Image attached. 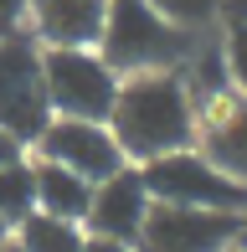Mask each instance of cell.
<instances>
[{"instance_id":"6da1fadb","label":"cell","mask_w":247,"mask_h":252,"mask_svg":"<svg viewBox=\"0 0 247 252\" xmlns=\"http://www.w3.org/2000/svg\"><path fill=\"white\" fill-rule=\"evenodd\" d=\"M196 98L181 72H134L119 83L108 129L129 165H150L160 155L196 150Z\"/></svg>"},{"instance_id":"7a4b0ae2","label":"cell","mask_w":247,"mask_h":252,"mask_svg":"<svg viewBox=\"0 0 247 252\" xmlns=\"http://www.w3.org/2000/svg\"><path fill=\"white\" fill-rule=\"evenodd\" d=\"M98 57L114 67L119 77L134 72H175L190 57V31L170 26L150 0H108Z\"/></svg>"},{"instance_id":"3957f363","label":"cell","mask_w":247,"mask_h":252,"mask_svg":"<svg viewBox=\"0 0 247 252\" xmlns=\"http://www.w3.org/2000/svg\"><path fill=\"white\" fill-rule=\"evenodd\" d=\"M41 83H47L52 119H93V124H108L124 77L93 47H41Z\"/></svg>"},{"instance_id":"277c9868","label":"cell","mask_w":247,"mask_h":252,"mask_svg":"<svg viewBox=\"0 0 247 252\" xmlns=\"http://www.w3.org/2000/svg\"><path fill=\"white\" fill-rule=\"evenodd\" d=\"M144 186H150V201L165 206H201V211H242L247 216V186L216 170L201 150H175L160 155L150 165H139Z\"/></svg>"},{"instance_id":"5b68a950","label":"cell","mask_w":247,"mask_h":252,"mask_svg":"<svg viewBox=\"0 0 247 252\" xmlns=\"http://www.w3.org/2000/svg\"><path fill=\"white\" fill-rule=\"evenodd\" d=\"M47 124H52V103H47V83H41V47L26 31L0 36V129L21 144H36Z\"/></svg>"},{"instance_id":"8992f818","label":"cell","mask_w":247,"mask_h":252,"mask_svg":"<svg viewBox=\"0 0 247 252\" xmlns=\"http://www.w3.org/2000/svg\"><path fill=\"white\" fill-rule=\"evenodd\" d=\"M242 211H201V206H165L150 201L139 232V252H227L242 242Z\"/></svg>"},{"instance_id":"52a82bcc","label":"cell","mask_w":247,"mask_h":252,"mask_svg":"<svg viewBox=\"0 0 247 252\" xmlns=\"http://www.w3.org/2000/svg\"><path fill=\"white\" fill-rule=\"evenodd\" d=\"M36 159H52V165L72 170V175L93 180V186L129 165L119 139H114V129L93 124V119H52L41 129V139H36Z\"/></svg>"},{"instance_id":"ba28073f","label":"cell","mask_w":247,"mask_h":252,"mask_svg":"<svg viewBox=\"0 0 247 252\" xmlns=\"http://www.w3.org/2000/svg\"><path fill=\"white\" fill-rule=\"evenodd\" d=\"M144 216H150V186H144L139 165H124L119 175H108V180L93 186V206H88V216H83V232L103 237V242L139 247Z\"/></svg>"},{"instance_id":"9c48e42d","label":"cell","mask_w":247,"mask_h":252,"mask_svg":"<svg viewBox=\"0 0 247 252\" xmlns=\"http://www.w3.org/2000/svg\"><path fill=\"white\" fill-rule=\"evenodd\" d=\"M196 150L216 170H227L237 186H247V98L221 93L201 108L196 119Z\"/></svg>"},{"instance_id":"30bf717a","label":"cell","mask_w":247,"mask_h":252,"mask_svg":"<svg viewBox=\"0 0 247 252\" xmlns=\"http://www.w3.org/2000/svg\"><path fill=\"white\" fill-rule=\"evenodd\" d=\"M108 0H31V31L41 47H93L103 36Z\"/></svg>"},{"instance_id":"8fae6325","label":"cell","mask_w":247,"mask_h":252,"mask_svg":"<svg viewBox=\"0 0 247 252\" xmlns=\"http://www.w3.org/2000/svg\"><path fill=\"white\" fill-rule=\"evenodd\" d=\"M31 165H36V211L62 216V221H83L88 206H93V180L72 175L52 159H31Z\"/></svg>"},{"instance_id":"7c38bea8","label":"cell","mask_w":247,"mask_h":252,"mask_svg":"<svg viewBox=\"0 0 247 252\" xmlns=\"http://www.w3.org/2000/svg\"><path fill=\"white\" fill-rule=\"evenodd\" d=\"M10 242H16L21 252H83L88 232H83V221H62V216L31 211L26 221L10 232Z\"/></svg>"},{"instance_id":"4fadbf2b","label":"cell","mask_w":247,"mask_h":252,"mask_svg":"<svg viewBox=\"0 0 247 252\" xmlns=\"http://www.w3.org/2000/svg\"><path fill=\"white\" fill-rule=\"evenodd\" d=\"M31 211H36V165L21 155L10 165H0V221L16 232Z\"/></svg>"},{"instance_id":"5bb4252c","label":"cell","mask_w":247,"mask_h":252,"mask_svg":"<svg viewBox=\"0 0 247 252\" xmlns=\"http://www.w3.org/2000/svg\"><path fill=\"white\" fill-rule=\"evenodd\" d=\"M154 10H160L170 26H181V31H190V26H206L211 16L221 10V0H150Z\"/></svg>"},{"instance_id":"9a60e30c","label":"cell","mask_w":247,"mask_h":252,"mask_svg":"<svg viewBox=\"0 0 247 252\" xmlns=\"http://www.w3.org/2000/svg\"><path fill=\"white\" fill-rule=\"evenodd\" d=\"M221 62H227V77L232 88L247 98V21H232L227 31V47H221Z\"/></svg>"},{"instance_id":"2e32d148","label":"cell","mask_w":247,"mask_h":252,"mask_svg":"<svg viewBox=\"0 0 247 252\" xmlns=\"http://www.w3.org/2000/svg\"><path fill=\"white\" fill-rule=\"evenodd\" d=\"M31 16V0H0V36H16Z\"/></svg>"},{"instance_id":"e0dca14e","label":"cell","mask_w":247,"mask_h":252,"mask_svg":"<svg viewBox=\"0 0 247 252\" xmlns=\"http://www.w3.org/2000/svg\"><path fill=\"white\" fill-rule=\"evenodd\" d=\"M21 155H26V144H21V139H10V134L0 129V165H10V159H21Z\"/></svg>"},{"instance_id":"ac0fdd59","label":"cell","mask_w":247,"mask_h":252,"mask_svg":"<svg viewBox=\"0 0 247 252\" xmlns=\"http://www.w3.org/2000/svg\"><path fill=\"white\" fill-rule=\"evenodd\" d=\"M83 252H139V247H124V242H103V237H88Z\"/></svg>"},{"instance_id":"d6986e66","label":"cell","mask_w":247,"mask_h":252,"mask_svg":"<svg viewBox=\"0 0 247 252\" xmlns=\"http://www.w3.org/2000/svg\"><path fill=\"white\" fill-rule=\"evenodd\" d=\"M221 5H227L232 21H247V0H221Z\"/></svg>"},{"instance_id":"ffe728a7","label":"cell","mask_w":247,"mask_h":252,"mask_svg":"<svg viewBox=\"0 0 247 252\" xmlns=\"http://www.w3.org/2000/svg\"><path fill=\"white\" fill-rule=\"evenodd\" d=\"M5 242H10V226H5V221H0V247H5Z\"/></svg>"},{"instance_id":"44dd1931","label":"cell","mask_w":247,"mask_h":252,"mask_svg":"<svg viewBox=\"0 0 247 252\" xmlns=\"http://www.w3.org/2000/svg\"><path fill=\"white\" fill-rule=\"evenodd\" d=\"M0 252H21V247H16V242H5V247H0Z\"/></svg>"},{"instance_id":"7402d4cb","label":"cell","mask_w":247,"mask_h":252,"mask_svg":"<svg viewBox=\"0 0 247 252\" xmlns=\"http://www.w3.org/2000/svg\"><path fill=\"white\" fill-rule=\"evenodd\" d=\"M237 247H247V226H242V242H237Z\"/></svg>"},{"instance_id":"603a6c76","label":"cell","mask_w":247,"mask_h":252,"mask_svg":"<svg viewBox=\"0 0 247 252\" xmlns=\"http://www.w3.org/2000/svg\"><path fill=\"white\" fill-rule=\"evenodd\" d=\"M227 252H247V247H227Z\"/></svg>"}]
</instances>
